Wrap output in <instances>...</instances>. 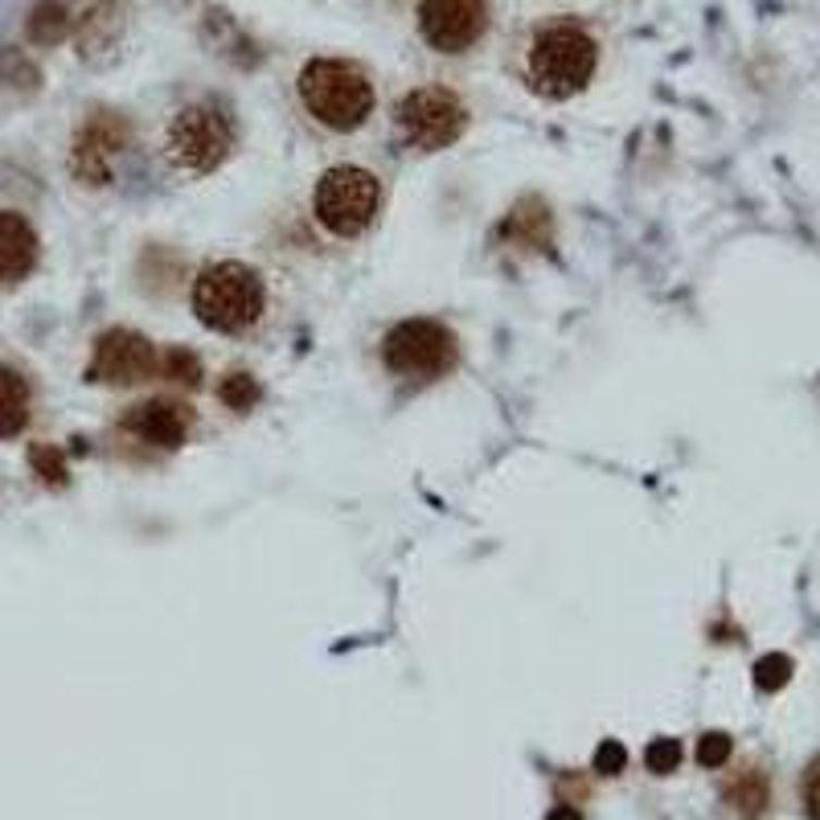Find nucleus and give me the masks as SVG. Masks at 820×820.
<instances>
[{"label": "nucleus", "instance_id": "obj_23", "mask_svg": "<svg viewBox=\"0 0 820 820\" xmlns=\"http://www.w3.org/2000/svg\"><path fill=\"white\" fill-rule=\"evenodd\" d=\"M800 800H804V817L820 820V759H812V763H808V771H804Z\"/></svg>", "mask_w": 820, "mask_h": 820}, {"label": "nucleus", "instance_id": "obj_24", "mask_svg": "<svg viewBox=\"0 0 820 820\" xmlns=\"http://www.w3.org/2000/svg\"><path fill=\"white\" fill-rule=\"evenodd\" d=\"M624 763H628V750L624 743H616V738H607L604 747L595 750V771H599V775H620Z\"/></svg>", "mask_w": 820, "mask_h": 820}, {"label": "nucleus", "instance_id": "obj_16", "mask_svg": "<svg viewBox=\"0 0 820 820\" xmlns=\"http://www.w3.org/2000/svg\"><path fill=\"white\" fill-rule=\"evenodd\" d=\"M29 41H37V46H54V41H62L66 37V29H71V17H66V4H58V0H41V4H34V13H29Z\"/></svg>", "mask_w": 820, "mask_h": 820}, {"label": "nucleus", "instance_id": "obj_10", "mask_svg": "<svg viewBox=\"0 0 820 820\" xmlns=\"http://www.w3.org/2000/svg\"><path fill=\"white\" fill-rule=\"evenodd\" d=\"M488 25L484 0H423L419 4V29L439 54H464L472 41H481Z\"/></svg>", "mask_w": 820, "mask_h": 820}, {"label": "nucleus", "instance_id": "obj_21", "mask_svg": "<svg viewBox=\"0 0 820 820\" xmlns=\"http://www.w3.org/2000/svg\"><path fill=\"white\" fill-rule=\"evenodd\" d=\"M29 464H34V472L46 484H62V481H66V460H62V451H54L50 444L34 447V451H29Z\"/></svg>", "mask_w": 820, "mask_h": 820}, {"label": "nucleus", "instance_id": "obj_11", "mask_svg": "<svg viewBox=\"0 0 820 820\" xmlns=\"http://www.w3.org/2000/svg\"><path fill=\"white\" fill-rule=\"evenodd\" d=\"M37 263V234L13 210H0V284H17Z\"/></svg>", "mask_w": 820, "mask_h": 820}, {"label": "nucleus", "instance_id": "obj_9", "mask_svg": "<svg viewBox=\"0 0 820 820\" xmlns=\"http://www.w3.org/2000/svg\"><path fill=\"white\" fill-rule=\"evenodd\" d=\"M127 140H132V132H127L124 120H115L108 111L90 115L71 144V173L83 185H108L111 173H115V161L124 157Z\"/></svg>", "mask_w": 820, "mask_h": 820}, {"label": "nucleus", "instance_id": "obj_5", "mask_svg": "<svg viewBox=\"0 0 820 820\" xmlns=\"http://www.w3.org/2000/svg\"><path fill=\"white\" fill-rule=\"evenodd\" d=\"M377 206H382L377 177L365 173V169H353V164L328 169L316 181V194H312L316 222L328 234H337V238H357L361 231H370L377 218Z\"/></svg>", "mask_w": 820, "mask_h": 820}, {"label": "nucleus", "instance_id": "obj_4", "mask_svg": "<svg viewBox=\"0 0 820 820\" xmlns=\"http://www.w3.org/2000/svg\"><path fill=\"white\" fill-rule=\"evenodd\" d=\"M234 148V124L231 115L218 103H194L173 115V124L164 132V152L177 173L185 177H206L218 164L231 157Z\"/></svg>", "mask_w": 820, "mask_h": 820}, {"label": "nucleus", "instance_id": "obj_3", "mask_svg": "<svg viewBox=\"0 0 820 820\" xmlns=\"http://www.w3.org/2000/svg\"><path fill=\"white\" fill-rule=\"evenodd\" d=\"M194 312L218 333H243L263 312V279L243 263H214L197 275Z\"/></svg>", "mask_w": 820, "mask_h": 820}, {"label": "nucleus", "instance_id": "obj_25", "mask_svg": "<svg viewBox=\"0 0 820 820\" xmlns=\"http://www.w3.org/2000/svg\"><path fill=\"white\" fill-rule=\"evenodd\" d=\"M546 820H583V817H579V808H571V804H558Z\"/></svg>", "mask_w": 820, "mask_h": 820}, {"label": "nucleus", "instance_id": "obj_15", "mask_svg": "<svg viewBox=\"0 0 820 820\" xmlns=\"http://www.w3.org/2000/svg\"><path fill=\"white\" fill-rule=\"evenodd\" d=\"M505 234L518 243V247H546L550 243V210L542 201H521L513 214L505 218Z\"/></svg>", "mask_w": 820, "mask_h": 820}, {"label": "nucleus", "instance_id": "obj_20", "mask_svg": "<svg viewBox=\"0 0 820 820\" xmlns=\"http://www.w3.org/2000/svg\"><path fill=\"white\" fill-rule=\"evenodd\" d=\"M161 374L173 377V382H185V386H197L201 365H197L194 353H185V349H169V353L161 357Z\"/></svg>", "mask_w": 820, "mask_h": 820}, {"label": "nucleus", "instance_id": "obj_8", "mask_svg": "<svg viewBox=\"0 0 820 820\" xmlns=\"http://www.w3.org/2000/svg\"><path fill=\"white\" fill-rule=\"evenodd\" d=\"M161 374V353L152 349V340L127 328H111L95 340L90 357V382H108V386H136L144 377Z\"/></svg>", "mask_w": 820, "mask_h": 820}, {"label": "nucleus", "instance_id": "obj_19", "mask_svg": "<svg viewBox=\"0 0 820 820\" xmlns=\"http://www.w3.org/2000/svg\"><path fill=\"white\" fill-rule=\"evenodd\" d=\"M644 763H648V771H657V775H673L681 767V743L678 738H657V743H648Z\"/></svg>", "mask_w": 820, "mask_h": 820}, {"label": "nucleus", "instance_id": "obj_6", "mask_svg": "<svg viewBox=\"0 0 820 820\" xmlns=\"http://www.w3.org/2000/svg\"><path fill=\"white\" fill-rule=\"evenodd\" d=\"M382 361L386 370L398 377H414V382H431L444 370H451L456 361V337L447 333L439 321H402L394 324L386 340H382Z\"/></svg>", "mask_w": 820, "mask_h": 820}, {"label": "nucleus", "instance_id": "obj_12", "mask_svg": "<svg viewBox=\"0 0 820 820\" xmlns=\"http://www.w3.org/2000/svg\"><path fill=\"white\" fill-rule=\"evenodd\" d=\"M124 427L132 431V435H140L144 444L181 447L185 444V431H189V419H185V410L173 407V402H140V407L127 410Z\"/></svg>", "mask_w": 820, "mask_h": 820}, {"label": "nucleus", "instance_id": "obj_13", "mask_svg": "<svg viewBox=\"0 0 820 820\" xmlns=\"http://www.w3.org/2000/svg\"><path fill=\"white\" fill-rule=\"evenodd\" d=\"M726 804H731L734 817L743 820H759L767 812V804H771V787H767V775L763 771H755V767H747V771H738L731 784H726Z\"/></svg>", "mask_w": 820, "mask_h": 820}, {"label": "nucleus", "instance_id": "obj_7", "mask_svg": "<svg viewBox=\"0 0 820 820\" xmlns=\"http://www.w3.org/2000/svg\"><path fill=\"white\" fill-rule=\"evenodd\" d=\"M468 111L447 87H419L398 103V132L419 152H439L464 136Z\"/></svg>", "mask_w": 820, "mask_h": 820}, {"label": "nucleus", "instance_id": "obj_17", "mask_svg": "<svg viewBox=\"0 0 820 820\" xmlns=\"http://www.w3.org/2000/svg\"><path fill=\"white\" fill-rule=\"evenodd\" d=\"M787 681H792V660H787L784 653H767V657L755 660V685H759L763 694L784 689Z\"/></svg>", "mask_w": 820, "mask_h": 820}, {"label": "nucleus", "instance_id": "obj_1", "mask_svg": "<svg viewBox=\"0 0 820 820\" xmlns=\"http://www.w3.org/2000/svg\"><path fill=\"white\" fill-rule=\"evenodd\" d=\"M300 99L308 115H316L333 132H353L374 111V87L353 62L316 58L300 74Z\"/></svg>", "mask_w": 820, "mask_h": 820}, {"label": "nucleus", "instance_id": "obj_14", "mask_svg": "<svg viewBox=\"0 0 820 820\" xmlns=\"http://www.w3.org/2000/svg\"><path fill=\"white\" fill-rule=\"evenodd\" d=\"M25 423H29V386L21 374L0 365V439L21 435Z\"/></svg>", "mask_w": 820, "mask_h": 820}, {"label": "nucleus", "instance_id": "obj_22", "mask_svg": "<svg viewBox=\"0 0 820 820\" xmlns=\"http://www.w3.org/2000/svg\"><path fill=\"white\" fill-rule=\"evenodd\" d=\"M731 734H722V731H710V734H701V743H697V763L701 767H722L726 759H731Z\"/></svg>", "mask_w": 820, "mask_h": 820}, {"label": "nucleus", "instance_id": "obj_2", "mask_svg": "<svg viewBox=\"0 0 820 820\" xmlns=\"http://www.w3.org/2000/svg\"><path fill=\"white\" fill-rule=\"evenodd\" d=\"M595 41L583 25H546L530 46V83L550 99H571L595 74Z\"/></svg>", "mask_w": 820, "mask_h": 820}, {"label": "nucleus", "instance_id": "obj_18", "mask_svg": "<svg viewBox=\"0 0 820 820\" xmlns=\"http://www.w3.org/2000/svg\"><path fill=\"white\" fill-rule=\"evenodd\" d=\"M218 398H222L231 410H250L254 407V398H259V386L250 382V374H231L222 386H218Z\"/></svg>", "mask_w": 820, "mask_h": 820}]
</instances>
